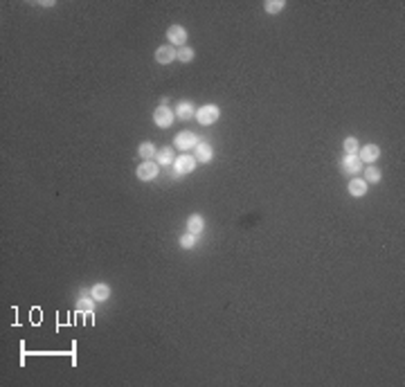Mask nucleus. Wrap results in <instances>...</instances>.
I'll use <instances>...</instances> for the list:
<instances>
[{"label": "nucleus", "instance_id": "6ab92c4d", "mask_svg": "<svg viewBox=\"0 0 405 387\" xmlns=\"http://www.w3.org/2000/svg\"><path fill=\"white\" fill-rule=\"evenodd\" d=\"M196 241H198V237H196V234L185 232V234H182V237H180V248L192 250V248H196Z\"/></svg>", "mask_w": 405, "mask_h": 387}, {"label": "nucleus", "instance_id": "f03ea898", "mask_svg": "<svg viewBox=\"0 0 405 387\" xmlns=\"http://www.w3.org/2000/svg\"><path fill=\"white\" fill-rule=\"evenodd\" d=\"M153 122H155V126L169 128L171 124H174V111H171L167 104H160V106L153 111Z\"/></svg>", "mask_w": 405, "mask_h": 387}, {"label": "nucleus", "instance_id": "f257e3e1", "mask_svg": "<svg viewBox=\"0 0 405 387\" xmlns=\"http://www.w3.org/2000/svg\"><path fill=\"white\" fill-rule=\"evenodd\" d=\"M198 142H201V140H198V135H196V133H192V131H180L176 135V140H174V144L180 149L182 153H187L189 149H196Z\"/></svg>", "mask_w": 405, "mask_h": 387}, {"label": "nucleus", "instance_id": "412c9836", "mask_svg": "<svg viewBox=\"0 0 405 387\" xmlns=\"http://www.w3.org/2000/svg\"><path fill=\"white\" fill-rule=\"evenodd\" d=\"M358 149H360V144H358L356 138H347L345 140V155H356Z\"/></svg>", "mask_w": 405, "mask_h": 387}, {"label": "nucleus", "instance_id": "39448f33", "mask_svg": "<svg viewBox=\"0 0 405 387\" xmlns=\"http://www.w3.org/2000/svg\"><path fill=\"white\" fill-rule=\"evenodd\" d=\"M138 178L144 182H149V180H155L158 178V162H153V160H149V162H142V165L138 167Z\"/></svg>", "mask_w": 405, "mask_h": 387}, {"label": "nucleus", "instance_id": "0eeeda50", "mask_svg": "<svg viewBox=\"0 0 405 387\" xmlns=\"http://www.w3.org/2000/svg\"><path fill=\"white\" fill-rule=\"evenodd\" d=\"M167 38H169L171 45H185V41H187L185 27L182 25H171L169 30H167Z\"/></svg>", "mask_w": 405, "mask_h": 387}, {"label": "nucleus", "instance_id": "aec40b11", "mask_svg": "<svg viewBox=\"0 0 405 387\" xmlns=\"http://www.w3.org/2000/svg\"><path fill=\"white\" fill-rule=\"evenodd\" d=\"M263 7H266L268 14H279V11L286 7V2H284V0H268Z\"/></svg>", "mask_w": 405, "mask_h": 387}, {"label": "nucleus", "instance_id": "423d86ee", "mask_svg": "<svg viewBox=\"0 0 405 387\" xmlns=\"http://www.w3.org/2000/svg\"><path fill=\"white\" fill-rule=\"evenodd\" d=\"M356 155L360 158V162H369V165H374V162L380 158V149L376 147V144H365L363 149H358Z\"/></svg>", "mask_w": 405, "mask_h": 387}, {"label": "nucleus", "instance_id": "2eb2a0df", "mask_svg": "<svg viewBox=\"0 0 405 387\" xmlns=\"http://www.w3.org/2000/svg\"><path fill=\"white\" fill-rule=\"evenodd\" d=\"M77 313H84V315L95 313V299L92 297H81L77 302Z\"/></svg>", "mask_w": 405, "mask_h": 387}, {"label": "nucleus", "instance_id": "f3484780", "mask_svg": "<svg viewBox=\"0 0 405 387\" xmlns=\"http://www.w3.org/2000/svg\"><path fill=\"white\" fill-rule=\"evenodd\" d=\"M155 147L151 142H144V144H140V158H144V162H149L151 158H155Z\"/></svg>", "mask_w": 405, "mask_h": 387}, {"label": "nucleus", "instance_id": "1a4fd4ad", "mask_svg": "<svg viewBox=\"0 0 405 387\" xmlns=\"http://www.w3.org/2000/svg\"><path fill=\"white\" fill-rule=\"evenodd\" d=\"M342 171L345 174H360L363 171V162L358 155H345L342 158Z\"/></svg>", "mask_w": 405, "mask_h": 387}, {"label": "nucleus", "instance_id": "7ed1b4c3", "mask_svg": "<svg viewBox=\"0 0 405 387\" xmlns=\"http://www.w3.org/2000/svg\"><path fill=\"white\" fill-rule=\"evenodd\" d=\"M194 167H196V158L189 153H182L180 158L174 160V169H176V176H185V174H192Z\"/></svg>", "mask_w": 405, "mask_h": 387}, {"label": "nucleus", "instance_id": "9d476101", "mask_svg": "<svg viewBox=\"0 0 405 387\" xmlns=\"http://www.w3.org/2000/svg\"><path fill=\"white\" fill-rule=\"evenodd\" d=\"M202 230H205V221H202V216L192 214V216L187 218V232H192V234H196V237H201Z\"/></svg>", "mask_w": 405, "mask_h": 387}, {"label": "nucleus", "instance_id": "ddd939ff", "mask_svg": "<svg viewBox=\"0 0 405 387\" xmlns=\"http://www.w3.org/2000/svg\"><path fill=\"white\" fill-rule=\"evenodd\" d=\"M196 115V111H194V104L192 101H180L176 108V117H180V119H189V117Z\"/></svg>", "mask_w": 405, "mask_h": 387}, {"label": "nucleus", "instance_id": "4be33fe9", "mask_svg": "<svg viewBox=\"0 0 405 387\" xmlns=\"http://www.w3.org/2000/svg\"><path fill=\"white\" fill-rule=\"evenodd\" d=\"M176 59L182 61V63H189L194 59V50L192 48H182V50H176Z\"/></svg>", "mask_w": 405, "mask_h": 387}, {"label": "nucleus", "instance_id": "9b49d317", "mask_svg": "<svg viewBox=\"0 0 405 387\" xmlns=\"http://www.w3.org/2000/svg\"><path fill=\"white\" fill-rule=\"evenodd\" d=\"M349 194L356 198L365 196V194H367V182H365L363 178H351V180H349Z\"/></svg>", "mask_w": 405, "mask_h": 387}, {"label": "nucleus", "instance_id": "f8f14e48", "mask_svg": "<svg viewBox=\"0 0 405 387\" xmlns=\"http://www.w3.org/2000/svg\"><path fill=\"white\" fill-rule=\"evenodd\" d=\"M90 297L95 302H106L108 297H111V288H108L106 284H95V286L90 288Z\"/></svg>", "mask_w": 405, "mask_h": 387}, {"label": "nucleus", "instance_id": "a211bd4d", "mask_svg": "<svg viewBox=\"0 0 405 387\" xmlns=\"http://www.w3.org/2000/svg\"><path fill=\"white\" fill-rule=\"evenodd\" d=\"M367 185H376V182H380V171L376 169V167H369V169H365V178H363Z\"/></svg>", "mask_w": 405, "mask_h": 387}, {"label": "nucleus", "instance_id": "dca6fc26", "mask_svg": "<svg viewBox=\"0 0 405 387\" xmlns=\"http://www.w3.org/2000/svg\"><path fill=\"white\" fill-rule=\"evenodd\" d=\"M155 158H158V165H165V167L167 165H174V160H176L171 149H160V151L155 153Z\"/></svg>", "mask_w": 405, "mask_h": 387}, {"label": "nucleus", "instance_id": "6e6552de", "mask_svg": "<svg viewBox=\"0 0 405 387\" xmlns=\"http://www.w3.org/2000/svg\"><path fill=\"white\" fill-rule=\"evenodd\" d=\"M155 61L162 65H169L171 61H176V50H174V45H162V48L155 50Z\"/></svg>", "mask_w": 405, "mask_h": 387}, {"label": "nucleus", "instance_id": "4468645a", "mask_svg": "<svg viewBox=\"0 0 405 387\" xmlns=\"http://www.w3.org/2000/svg\"><path fill=\"white\" fill-rule=\"evenodd\" d=\"M212 155H214V151H212V147H209V144L198 142V147H196V155H194V158L201 160V162H209V160H212Z\"/></svg>", "mask_w": 405, "mask_h": 387}, {"label": "nucleus", "instance_id": "20e7f679", "mask_svg": "<svg viewBox=\"0 0 405 387\" xmlns=\"http://www.w3.org/2000/svg\"><path fill=\"white\" fill-rule=\"evenodd\" d=\"M219 115H221V111H219V106H214V104H207V106H202L201 111L196 113L198 122L205 124V126H209V124L216 122V119H219Z\"/></svg>", "mask_w": 405, "mask_h": 387}]
</instances>
